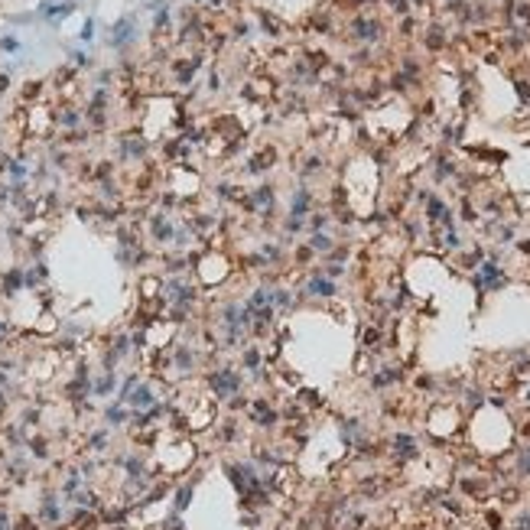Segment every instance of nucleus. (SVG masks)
<instances>
[{"instance_id":"obj_6","label":"nucleus","mask_w":530,"mask_h":530,"mask_svg":"<svg viewBox=\"0 0 530 530\" xmlns=\"http://www.w3.org/2000/svg\"><path fill=\"white\" fill-rule=\"evenodd\" d=\"M189 498H192V485L179 488V495H176V514H182V511L189 508Z\"/></svg>"},{"instance_id":"obj_10","label":"nucleus","mask_w":530,"mask_h":530,"mask_svg":"<svg viewBox=\"0 0 530 530\" xmlns=\"http://www.w3.org/2000/svg\"><path fill=\"white\" fill-rule=\"evenodd\" d=\"M520 472H524V475H530V449L524 452V459H520Z\"/></svg>"},{"instance_id":"obj_7","label":"nucleus","mask_w":530,"mask_h":530,"mask_svg":"<svg viewBox=\"0 0 530 530\" xmlns=\"http://www.w3.org/2000/svg\"><path fill=\"white\" fill-rule=\"evenodd\" d=\"M244 368H260V351L257 348H250V351H244Z\"/></svg>"},{"instance_id":"obj_8","label":"nucleus","mask_w":530,"mask_h":530,"mask_svg":"<svg viewBox=\"0 0 530 530\" xmlns=\"http://www.w3.org/2000/svg\"><path fill=\"white\" fill-rule=\"evenodd\" d=\"M108 420L111 423H124V420H127V413L120 410V407H111V410H108Z\"/></svg>"},{"instance_id":"obj_2","label":"nucleus","mask_w":530,"mask_h":530,"mask_svg":"<svg viewBox=\"0 0 530 530\" xmlns=\"http://www.w3.org/2000/svg\"><path fill=\"white\" fill-rule=\"evenodd\" d=\"M124 400L130 403V407H137V410H143V407H153L156 403V397H153V387H147V384H140L137 390H130Z\"/></svg>"},{"instance_id":"obj_5","label":"nucleus","mask_w":530,"mask_h":530,"mask_svg":"<svg viewBox=\"0 0 530 530\" xmlns=\"http://www.w3.org/2000/svg\"><path fill=\"white\" fill-rule=\"evenodd\" d=\"M394 446H397V452H400V455H413V452H416V443H413L410 436H397Z\"/></svg>"},{"instance_id":"obj_1","label":"nucleus","mask_w":530,"mask_h":530,"mask_svg":"<svg viewBox=\"0 0 530 530\" xmlns=\"http://www.w3.org/2000/svg\"><path fill=\"white\" fill-rule=\"evenodd\" d=\"M208 384H212V390H215L218 397H238V390H241V378L231 368L212 371V374H208Z\"/></svg>"},{"instance_id":"obj_3","label":"nucleus","mask_w":530,"mask_h":530,"mask_svg":"<svg viewBox=\"0 0 530 530\" xmlns=\"http://www.w3.org/2000/svg\"><path fill=\"white\" fill-rule=\"evenodd\" d=\"M481 283L485 286H504V273L495 264H481Z\"/></svg>"},{"instance_id":"obj_9","label":"nucleus","mask_w":530,"mask_h":530,"mask_svg":"<svg viewBox=\"0 0 530 530\" xmlns=\"http://www.w3.org/2000/svg\"><path fill=\"white\" fill-rule=\"evenodd\" d=\"M313 248H319V250H325V248H332V241L325 238V234H315L313 238Z\"/></svg>"},{"instance_id":"obj_4","label":"nucleus","mask_w":530,"mask_h":530,"mask_svg":"<svg viewBox=\"0 0 530 530\" xmlns=\"http://www.w3.org/2000/svg\"><path fill=\"white\" fill-rule=\"evenodd\" d=\"M306 290H309V293H315V296H332V293H335V283L329 280V277H313Z\"/></svg>"}]
</instances>
